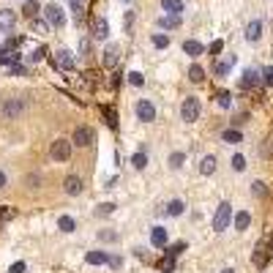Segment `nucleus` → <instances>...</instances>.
<instances>
[{
    "label": "nucleus",
    "mask_w": 273,
    "mask_h": 273,
    "mask_svg": "<svg viewBox=\"0 0 273 273\" xmlns=\"http://www.w3.org/2000/svg\"><path fill=\"white\" fill-rule=\"evenodd\" d=\"M199 112H202V104H199L197 96H186L180 104V118L186 120V123H194V120L199 118Z\"/></svg>",
    "instance_id": "obj_1"
},
{
    "label": "nucleus",
    "mask_w": 273,
    "mask_h": 273,
    "mask_svg": "<svg viewBox=\"0 0 273 273\" xmlns=\"http://www.w3.org/2000/svg\"><path fill=\"white\" fill-rule=\"evenodd\" d=\"M230 219H232V205L230 202H221L216 208V216H213V230L216 232H224L230 227Z\"/></svg>",
    "instance_id": "obj_2"
},
{
    "label": "nucleus",
    "mask_w": 273,
    "mask_h": 273,
    "mask_svg": "<svg viewBox=\"0 0 273 273\" xmlns=\"http://www.w3.org/2000/svg\"><path fill=\"white\" fill-rule=\"evenodd\" d=\"M44 17H47V22H50L52 28H63V25H66V14H63V6H58V3L44 6Z\"/></svg>",
    "instance_id": "obj_3"
},
{
    "label": "nucleus",
    "mask_w": 273,
    "mask_h": 273,
    "mask_svg": "<svg viewBox=\"0 0 273 273\" xmlns=\"http://www.w3.org/2000/svg\"><path fill=\"white\" fill-rule=\"evenodd\" d=\"M71 145H74V142H69V140H55L52 148H50V156L55 158V162H69L71 158Z\"/></svg>",
    "instance_id": "obj_4"
},
{
    "label": "nucleus",
    "mask_w": 273,
    "mask_h": 273,
    "mask_svg": "<svg viewBox=\"0 0 273 273\" xmlns=\"http://www.w3.org/2000/svg\"><path fill=\"white\" fill-rule=\"evenodd\" d=\"M25 107H28V101H22V99H9L0 107V112H3V118H9V120H14V118H19L22 112H25Z\"/></svg>",
    "instance_id": "obj_5"
},
{
    "label": "nucleus",
    "mask_w": 273,
    "mask_h": 273,
    "mask_svg": "<svg viewBox=\"0 0 273 273\" xmlns=\"http://www.w3.org/2000/svg\"><path fill=\"white\" fill-rule=\"evenodd\" d=\"M134 112H136V118H140L142 123H153V120H156V107H153L148 99H140V101H136Z\"/></svg>",
    "instance_id": "obj_6"
},
{
    "label": "nucleus",
    "mask_w": 273,
    "mask_h": 273,
    "mask_svg": "<svg viewBox=\"0 0 273 273\" xmlns=\"http://www.w3.org/2000/svg\"><path fill=\"white\" fill-rule=\"evenodd\" d=\"M93 136H96V131H93L90 126H77V128H74V145H77V148L93 145Z\"/></svg>",
    "instance_id": "obj_7"
},
{
    "label": "nucleus",
    "mask_w": 273,
    "mask_h": 273,
    "mask_svg": "<svg viewBox=\"0 0 273 273\" xmlns=\"http://www.w3.org/2000/svg\"><path fill=\"white\" fill-rule=\"evenodd\" d=\"M55 63H58L63 71H74V66H77L74 55H71L69 50H58V52H55Z\"/></svg>",
    "instance_id": "obj_8"
},
{
    "label": "nucleus",
    "mask_w": 273,
    "mask_h": 273,
    "mask_svg": "<svg viewBox=\"0 0 273 273\" xmlns=\"http://www.w3.org/2000/svg\"><path fill=\"white\" fill-rule=\"evenodd\" d=\"M63 191H66L69 197L82 194V178H79V175H69V178L63 180Z\"/></svg>",
    "instance_id": "obj_9"
},
{
    "label": "nucleus",
    "mask_w": 273,
    "mask_h": 273,
    "mask_svg": "<svg viewBox=\"0 0 273 273\" xmlns=\"http://www.w3.org/2000/svg\"><path fill=\"white\" fill-rule=\"evenodd\" d=\"M260 38H262V22L260 19H252V22H248V25H246V41H260Z\"/></svg>",
    "instance_id": "obj_10"
},
{
    "label": "nucleus",
    "mask_w": 273,
    "mask_h": 273,
    "mask_svg": "<svg viewBox=\"0 0 273 273\" xmlns=\"http://www.w3.org/2000/svg\"><path fill=\"white\" fill-rule=\"evenodd\" d=\"M118 58H120V47H118V44H109L107 52H104V66H107V69H115V66H118Z\"/></svg>",
    "instance_id": "obj_11"
},
{
    "label": "nucleus",
    "mask_w": 273,
    "mask_h": 273,
    "mask_svg": "<svg viewBox=\"0 0 273 273\" xmlns=\"http://www.w3.org/2000/svg\"><path fill=\"white\" fill-rule=\"evenodd\" d=\"M162 11L172 14V17H180L183 14V0H162Z\"/></svg>",
    "instance_id": "obj_12"
},
{
    "label": "nucleus",
    "mask_w": 273,
    "mask_h": 273,
    "mask_svg": "<svg viewBox=\"0 0 273 273\" xmlns=\"http://www.w3.org/2000/svg\"><path fill=\"white\" fill-rule=\"evenodd\" d=\"M93 36L99 38V41H104V38L109 36V25H107V19H104V17L93 19Z\"/></svg>",
    "instance_id": "obj_13"
},
{
    "label": "nucleus",
    "mask_w": 273,
    "mask_h": 273,
    "mask_svg": "<svg viewBox=\"0 0 273 273\" xmlns=\"http://www.w3.org/2000/svg\"><path fill=\"white\" fill-rule=\"evenodd\" d=\"M167 238H170V235H167L164 227H153V232H150V243H153L156 248H164L167 246Z\"/></svg>",
    "instance_id": "obj_14"
},
{
    "label": "nucleus",
    "mask_w": 273,
    "mask_h": 273,
    "mask_svg": "<svg viewBox=\"0 0 273 273\" xmlns=\"http://www.w3.org/2000/svg\"><path fill=\"white\" fill-rule=\"evenodd\" d=\"M183 52H186L189 58H199V55L205 52V47L199 41H194V38H189V41H183Z\"/></svg>",
    "instance_id": "obj_15"
},
{
    "label": "nucleus",
    "mask_w": 273,
    "mask_h": 273,
    "mask_svg": "<svg viewBox=\"0 0 273 273\" xmlns=\"http://www.w3.org/2000/svg\"><path fill=\"white\" fill-rule=\"evenodd\" d=\"M14 25H17V17H14V11H0V30L11 33Z\"/></svg>",
    "instance_id": "obj_16"
},
{
    "label": "nucleus",
    "mask_w": 273,
    "mask_h": 273,
    "mask_svg": "<svg viewBox=\"0 0 273 273\" xmlns=\"http://www.w3.org/2000/svg\"><path fill=\"white\" fill-rule=\"evenodd\" d=\"M257 82H260V71H257V69H246V71H243V79H240V85H243V87H254Z\"/></svg>",
    "instance_id": "obj_17"
},
{
    "label": "nucleus",
    "mask_w": 273,
    "mask_h": 273,
    "mask_svg": "<svg viewBox=\"0 0 273 273\" xmlns=\"http://www.w3.org/2000/svg\"><path fill=\"white\" fill-rule=\"evenodd\" d=\"M22 14H25L28 19L38 17V14H41V3H38V0H28V3L22 6Z\"/></svg>",
    "instance_id": "obj_18"
},
{
    "label": "nucleus",
    "mask_w": 273,
    "mask_h": 273,
    "mask_svg": "<svg viewBox=\"0 0 273 273\" xmlns=\"http://www.w3.org/2000/svg\"><path fill=\"white\" fill-rule=\"evenodd\" d=\"M232 66H235V55H230V58H227V60L216 63V69H213V71H216V77H227Z\"/></svg>",
    "instance_id": "obj_19"
},
{
    "label": "nucleus",
    "mask_w": 273,
    "mask_h": 273,
    "mask_svg": "<svg viewBox=\"0 0 273 273\" xmlns=\"http://www.w3.org/2000/svg\"><path fill=\"white\" fill-rule=\"evenodd\" d=\"M248 224H252V213H248V211H240V213H235V230H238V232L248 230Z\"/></svg>",
    "instance_id": "obj_20"
},
{
    "label": "nucleus",
    "mask_w": 273,
    "mask_h": 273,
    "mask_svg": "<svg viewBox=\"0 0 273 273\" xmlns=\"http://www.w3.org/2000/svg\"><path fill=\"white\" fill-rule=\"evenodd\" d=\"M85 262L87 265H104V262H109V254L107 252H87Z\"/></svg>",
    "instance_id": "obj_21"
},
{
    "label": "nucleus",
    "mask_w": 273,
    "mask_h": 273,
    "mask_svg": "<svg viewBox=\"0 0 273 273\" xmlns=\"http://www.w3.org/2000/svg\"><path fill=\"white\" fill-rule=\"evenodd\" d=\"M199 172H202V175H213L216 172V156H205L202 162H199Z\"/></svg>",
    "instance_id": "obj_22"
},
{
    "label": "nucleus",
    "mask_w": 273,
    "mask_h": 273,
    "mask_svg": "<svg viewBox=\"0 0 273 273\" xmlns=\"http://www.w3.org/2000/svg\"><path fill=\"white\" fill-rule=\"evenodd\" d=\"M158 25H162L164 30H175L180 25V17H172V14H164L162 19H158Z\"/></svg>",
    "instance_id": "obj_23"
},
{
    "label": "nucleus",
    "mask_w": 273,
    "mask_h": 273,
    "mask_svg": "<svg viewBox=\"0 0 273 273\" xmlns=\"http://www.w3.org/2000/svg\"><path fill=\"white\" fill-rule=\"evenodd\" d=\"M183 211H186V205H183V199H172V202L167 205V213H170V216H180Z\"/></svg>",
    "instance_id": "obj_24"
},
{
    "label": "nucleus",
    "mask_w": 273,
    "mask_h": 273,
    "mask_svg": "<svg viewBox=\"0 0 273 273\" xmlns=\"http://www.w3.org/2000/svg\"><path fill=\"white\" fill-rule=\"evenodd\" d=\"M58 227H60L63 232H74V230H77V221H74V219H71V216H60Z\"/></svg>",
    "instance_id": "obj_25"
},
{
    "label": "nucleus",
    "mask_w": 273,
    "mask_h": 273,
    "mask_svg": "<svg viewBox=\"0 0 273 273\" xmlns=\"http://www.w3.org/2000/svg\"><path fill=\"white\" fill-rule=\"evenodd\" d=\"M71 14H74V19L79 22L85 14V0H71Z\"/></svg>",
    "instance_id": "obj_26"
},
{
    "label": "nucleus",
    "mask_w": 273,
    "mask_h": 273,
    "mask_svg": "<svg viewBox=\"0 0 273 273\" xmlns=\"http://www.w3.org/2000/svg\"><path fill=\"white\" fill-rule=\"evenodd\" d=\"M189 79H191V82H202V79H205V71H202V66H197V63H194V66L189 69Z\"/></svg>",
    "instance_id": "obj_27"
},
{
    "label": "nucleus",
    "mask_w": 273,
    "mask_h": 273,
    "mask_svg": "<svg viewBox=\"0 0 273 273\" xmlns=\"http://www.w3.org/2000/svg\"><path fill=\"white\" fill-rule=\"evenodd\" d=\"M240 140H243V136H240L238 128H227V131H224V142H232V145H235V142H240Z\"/></svg>",
    "instance_id": "obj_28"
},
{
    "label": "nucleus",
    "mask_w": 273,
    "mask_h": 273,
    "mask_svg": "<svg viewBox=\"0 0 273 273\" xmlns=\"http://www.w3.org/2000/svg\"><path fill=\"white\" fill-rule=\"evenodd\" d=\"M131 164L136 167V170H145V167H148V156L145 153H134L131 156Z\"/></svg>",
    "instance_id": "obj_29"
},
{
    "label": "nucleus",
    "mask_w": 273,
    "mask_h": 273,
    "mask_svg": "<svg viewBox=\"0 0 273 273\" xmlns=\"http://www.w3.org/2000/svg\"><path fill=\"white\" fill-rule=\"evenodd\" d=\"M183 162H186V153H172L170 156V167H172V170H180Z\"/></svg>",
    "instance_id": "obj_30"
},
{
    "label": "nucleus",
    "mask_w": 273,
    "mask_h": 273,
    "mask_svg": "<svg viewBox=\"0 0 273 273\" xmlns=\"http://www.w3.org/2000/svg\"><path fill=\"white\" fill-rule=\"evenodd\" d=\"M153 47H158V50H167V47H170V36L156 33V36H153Z\"/></svg>",
    "instance_id": "obj_31"
},
{
    "label": "nucleus",
    "mask_w": 273,
    "mask_h": 273,
    "mask_svg": "<svg viewBox=\"0 0 273 273\" xmlns=\"http://www.w3.org/2000/svg\"><path fill=\"white\" fill-rule=\"evenodd\" d=\"M142 82H145V77H142L140 71H131V74H128V85H134V87H142Z\"/></svg>",
    "instance_id": "obj_32"
},
{
    "label": "nucleus",
    "mask_w": 273,
    "mask_h": 273,
    "mask_svg": "<svg viewBox=\"0 0 273 273\" xmlns=\"http://www.w3.org/2000/svg\"><path fill=\"white\" fill-rule=\"evenodd\" d=\"M232 170H235V172H243V170H246V158L240 156V153L232 156Z\"/></svg>",
    "instance_id": "obj_33"
},
{
    "label": "nucleus",
    "mask_w": 273,
    "mask_h": 273,
    "mask_svg": "<svg viewBox=\"0 0 273 273\" xmlns=\"http://www.w3.org/2000/svg\"><path fill=\"white\" fill-rule=\"evenodd\" d=\"M216 99H219V107H221V109H230V104H232V96H230V93H219Z\"/></svg>",
    "instance_id": "obj_34"
},
{
    "label": "nucleus",
    "mask_w": 273,
    "mask_h": 273,
    "mask_svg": "<svg viewBox=\"0 0 273 273\" xmlns=\"http://www.w3.org/2000/svg\"><path fill=\"white\" fill-rule=\"evenodd\" d=\"M112 211H115V205H112V202H104V205L96 208V216H109Z\"/></svg>",
    "instance_id": "obj_35"
},
{
    "label": "nucleus",
    "mask_w": 273,
    "mask_h": 273,
    "mask_svg": "<svg viewBox=\"0 0 273 273\" xmlns=\"http://www.w3.org/2000/svg\"><path fill=\"white\" fill-rule=\"evenodd\" d=\"M254 262H257V265H265V243L257 246V252H254Z\"/></svg>",
    "instance_id": "obj_36"
},
{
    "label": "nucleus",
    "mask_w": 273,
    "mask_h": 273,
    "mask_svg": "<svg viewBox=\"0 0 273 273\" xmlns=\"http://www.w3.org/2000/svg\"><path fill=\"white\" fill-rule=\"evenodd\" d=\"M262 82H265V85H273V66L262 69Z\"/></svg>",
    "instance_id": "obj_37"
},
{
    "label": "nucleus",
    "mask_w": 273,
    "mask_h": 273,
    "mask_svg": "<svg viewBox=\"0 0 273 273\" xmlns=\"http://www.w3.org/2000/svg\"><path fill=\"white\" fill-rule=\"evenodd\" d=\"M252 186H254V194H257V197H265V183H262V180H254Z\"/></svg>",
    "instance_id": "obj_38"
},
{
    "label": "nucleus",
    "mask_w": 273,
    "mask_h": 273,
    "mask_svg": "<svg viewBox=\"0 0 273 273\" xmlns=\"http://www.w3.org/2000/svg\"><path fill=\"white\" fill-rule=\"evenodd\" d=\"M9 71H11L14 77H22V74H25V66H19V63H14V66H9Z\"/></svg>",
    "instance_id": "obj_39"
},
{
    "label": "nucleus",
    "mask_w": 273,
    "mask_h": 273,
    "mask_svg": "<svg viewBox=\"0 0 273 273\" xmlns=\"http://www.w3.org/2000/svg\"><path fill=\"white\" fill-rule=\"evenodd\" d=\"M41 58H44V50H36V52H30V55H28V60H30V63H38Z\"/></svg>",
    "instance_id": "obj_40"
},
{
    "label": "nucleus",
    "mask_w": 273,
    "mask_h": 273,
    "mask_svg": "<svg viewBox=\"0 0 273 273\" xmlns=\"http://www.w3.org/2000/svg\"><path fill=\"white\" fill-rule=\"evenodd\" d=\"M172 265H175V260H172V257H167V260L162 262V270H164V273H170V270H172Z\"/></svg>",
    "instance_id": "obj_41"
},
{
    "label": "nucleus",
    "mask_w": 273,
    "mask_h": 273,
    "mask_svg": "<svg viewBox=\"0 0 273 273\" xmlns=\"http://www.w3.org/2000/svg\"><path fill=\"white\" fill-rule=\"evenodd\" d=\"M9 273H25V262H14Z\"/></svg>",
    "instance_id": "obj_42"
},
{
    "label": "nucleus",
    "mask_w": 273,
    "mask_h": 273,
    "mask_svg": "<svg viewBox=\"0 0 273 273\" xmlns=\"http://www.w3.org/2000/svg\"><path fill=\"white\" fill-rule=\"evenodd\" d=\"M109 265H112V268H123V260H120V257H109Z\"/></svg>",
    "instance_id": "obj_43"
},
{
    "label": "nucleus",
    "mask_w": 273,
    "mask_h": 273,
    "mask_svg": "<svg viewBox=\"0 0 273 273\" xmlns=\"http://www.w3.org/2000/svg\"><path fill=\"white\" fill-rule=\"evenodd\" d=\"M221 50H224V44H221V41H213V44H211V55H219Z\"/></svg>",
    "instance_id": "obj_44"
},
{
    "label": "nucleus",
    "mask_w": 273,
    "mask_h": 273,
    "mask_svg": "<svg viewBox=\"0 0 273 273\" xmlns=\"http://www.w3.org/2000/svg\"><path fill=\"white\" fill-rule=\"evenodd\" d=\"M115 238H118V235H115V232H109V230L101 232V240H115Z\"/></svg>",
    "instance_id": "obj_45"
},
{
    "label": "nucleus",
    "mask_w": 273,
    "mask_h": 273,
    "mask_svg": "<svg viewBox=\"0 0 273 273\" xmlns=\"http://www.w3.org/2000/svg\"><path fill=\"white\" fill-rule=\"evenodd\" d=\"M131 22H134V14L128 11V14H126V30H131Z\"/></svg>",
    "instance_id": "obj_46"
},
{
    "label": "nucleus",
    "mask_w": 273,
    "mask_h": 273,
    "mask_svg": "<svg viewBox=\"0 0 273 273\" xmlns=\"http://www.w3.org/2000/svg\"><path fill=\"white\" fill-rule=\"evenodd\" d=\"M6 183H9V178H6V172L0 170V189H6Z\"/></svg>",
    "instance_id": "obj_47"
},
{
    "label": "nucleus",
    "mask_w": 273,
    "mask_h": 273,
    "mask_svg": "<svg viewBox=\"0 0 273 273\" xmlns=\"http://www.w3.org/2000/svg\"><path fill=\"white\" fill-rule=\"evenodd\" d=\"M221 273H235V270H232V268H224V270H221Z\"/></svg>",
    "instance_id": "obj_48"
},
{
    "label": "nucleus",
    "mask_w": 273,
    "mask_h": 273,
    "mask_svg": "<svg viewBox=\"0 0 273 273\" xmlns=\"http://www.w3.org/2000/svg\"><path fill=\"white\" fill-rule=\"evenodd\" d=\"M0 55H3V47H0Z\"/></svg>",
    "instance_id": "obj_49"
},
{
    "label": "nucleus",
    "mask_w": 273,
    "mask_h": 273,
    "mask_svg": "<svg viewBox=\"0 0 273 273\" xmlns=\"http://www.w3.org/2000/svg\"><path fill=\"white\" fill-rule=\"evenodd\" d=\"M123 3H131V0H123Z\"/></svg>",
    "instance_id": "obj_50"
}]
</instances>
